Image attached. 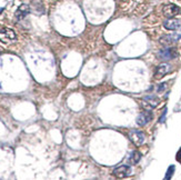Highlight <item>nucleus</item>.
I'll list each match as a JSON object with an SVG mask.
<instances>
[{
  "label": "nucleus",
  "instance_id": "nucleus-7",
  "mask_svg": "<svg viewBox=\"0 0 181 180\" xmlns=\"http://www.w3.org/2000/svg\"><path fill=\"white\" fill-rule=\"evenodd\" d=\"M181 39V32H175V34H171V35H166L164 37L160 38V43H162L164 46H169L172 43H175L177 41H179Z\"/></svg>",
  "mask_w": 181,
  "mask_h": 180
},
{
  "label": "nucleus",
  "instance_id": "nucleus-11",
  "mask_svg": "<svg viewBox=\"0 0 181 180\" xmlns=\"http://www.w3.org/2000/svg\"><path fill=\"white\" fill-rule=\"evenodd\" d=\"M29 12H30V8L28 5H21V6L17 9L15 16H16V18H17L18 20H21V19H24Z\"/></svg>",
  "mask_w": 181,
  "mask_h": 180
},
{
  "label": "nucleus",
  "instance_id": "nucleus-4",
  "mask_svg": "<svg viewBox=\"0 0 181 180\" xmlns=\"http://www.w3.org/2000/svg\"><path fill=\"white\" fill-rule=\"evenodd\" d=\"M158 58L162 61H169V60H172L177 57V51H175V48H164V49H161L159 53H158Z\"/></svg>",
  "mask_w": 181,
  "mask_h": 180
},
{
  "label": "nucleus",
  "instance_id": "nucleus-5",
  "mask_svg": "<svg viewBox=\"0 0 181 180\" xmlns=\"http://www.w3.org/2000/svg\"><path fill=\"white\" fill-rule=\"evenodd\" d=\"M152 119H153V115H152L151 110H145L143 112H141L140 115L137 117L136 122H137L138 126L143 127V126H146L147 123H149V122L151 121Z\"/></svg>",
  "mask_w": 181,
  "mask_h": 180
},
{
  "label": "nucleus",
  "instance_id": "nucleus-10",
  "mask_svg": "<svg viewBox=\"0 0 181 180\" xmlns=\"http://www.w3.org/2000/svg\"><path fill=\"white\" fill-rule=\"evenodd\" d=\"M180 21L177 19H172V18H168L167 20L164 21V27L167 30H177L178 28H180Z\"/></svg>",
  "mask_w": 181,
  "mask_h": 180
},
{
  "label": "nucleus",
  "instance_id": "nucleus-8",
  "mask_svg": "<svg viewBox=\"0 0 181 180\" xmlns=\"http://www.w3.org/2000/svg\"><path fill=\"white\" fill-rule=\"evenodd\" d=\"M132 172L131 170V167L130 166H127V165H123V166H120L113 170V174L118 177V178H126V177H129Z\"/></svg>",
  "mask_w": 181,
  "mask_h": 180
},
{
  "label": "nucleus",
  "instance_id": "nucleus-15",
  "mask_svg": "<svg viewBox=\"0 0 181 180\" xmlns=\"http://www.w3.org/2000/svg\"><path fill=\"white\" fill-rule=\"evenodd\" d=\"M166 115H167V108L164 110V112H162V116L160 117V119H159V122H164V118H166Z\"/></svg>",
  "mask_w": 181,
  "mask_h": 180
},
{
  "label": "nucleus",
  "instance_id": "nucleus-1",
  "mask_svg": "<svg viewBox=\"0 0 181 180\" xmlns=\"http://www.w3.org/2000/svg\"><path fill=\"white\" fill-rule=\"evenodd\" d=\"M160 104V100L157 96H153V95H149L142 98L141 101V107L145 109V110H152L154 108H157L158 105Z\"/></svg>",
  "mask_w": 181,
  "mask_h": 180
},
{
  "label": "nucleus",
  "instance_id": "nucleus-18",
  "mask_svg": "<svg viewBox=\"0 0 181 180\" xmlns=\"http://www.w3.org/2000/svg\"><path fill=\"white\" fill-rule=\"evenodd\" d=\"M0 53H1V50H0Z\"/></svg>",
  "mask_w": 181,
  "mask_h": 180
},
{
  "label": "nucleus",
  "instance_id": "nucleus-2",
  "mask_svg": "<svg viewBox=\"0 0 181 180\" xmlns=\"http://www.w3.org/2000/svg\"><path fill=\"white\" fill-rule=\"evenodd\" d=\"M128 136H129L130 141H131L134 146H137V147L141 146L143 142H145V140H146V136H145V134H143L142 131H140V130H136V129L131 130V131L129 132Z\"/></svg>",
  "mask_w": 181,
  "mask_h": 180
},
{
  "label": "nucleus",
  "instance_id": "nucleus-16",
  "mask_svg": "<svg viewBox=\"0 0 181 180\" xmlns=\"http://www.w3.org/2000/svg\"><path fill=\"white\" fill-rule=\"evenodd\" d=\"M175 159H177V160L181 163V148L178 150V152H177V155H175Z\"/></svg>",
  "mask_w": 181,
  "mask_h": 180
},
{
  "label": "nucleus",
  "instance_id": "nucleus-14",
  "mask_svg": "<svg viewBox=\"0 0 181 180\" xmlns=\"http://www.w3.org/2000/svg\"><path fill=\"white\" fill-rule=\"evenodd\" d=\"M166 87H167V83H166V82L161 83V85H159V87H158V92H161Z\"/></svg>",
  "mask_w": 181,
  "mask_h": 180
},
{
  "label": "nucleus",
  "instance_id": "nucleus-13",
  "mask_svg": "<svg viewBox=\"0 0 181 180\" xmlns=\"http://www.w3.org/2000/svg\"><path fill=\"white\" fill-rule=\"evenodd\" d=\"M175 167L173 166V165H171L169 168H168V170H167V174H166V176H164V179L166 180L171 179L172 174H175Z\"/></svg>",
  "mask_w": 181,
  "mask_h": 180
},
{
  "label": "nucleus",
  "instance_id": "nucleus-3",
  "mask_svg": "<svg viewBox=\"0 0 181 180\" xmlns=\"http://www.w3.org/2000/svg\"><path fill=\"white\" fill-rule=\"evenodd\" d=\"M16 34L12 29L9 28H3L2 30H0V41L3 43H11L16 40Z\"/></svg>",
  "mask_w": 181,
  "mask_h": 180
},
{
  "label": "nucleus",
  "instance_id": "nucleus-12",
  "mask_svg": "<svg viewBox=\"0 0 181 180\" xmlns=\"http://www.w3.org/2000/svg\"><path fill=\"white\" fill-rule=\"evenodd\" d=\"M141 159V153L139 151H132L130 155H129V158H128V162L131 165V166H134V165H137V163L140 161Z\"/></svg>",
  "mask_w": 181,
  "mask_h": 180
},
{
  "label": "nucleus",
  "instance_id": "nucleus-6",
  "mask_svg": "<svg viewBox=\"0 0 181 180\" xmlns=\"http://www.w3.org/2000/svg\"><path fill=\"white\" fill-rule=\"evenodd\" d=\"M180 12V8L178 6H175L173 4H170V5H166L162 9V13H164V17L167 18H173L177 15H179Z\"/></svg>",
  "mask_w": 181,
  "mask_h": 180
},
{
  "label": "nucleus",
  "instance_id": "nucleus-17",
  "mask_svg": "<svg viewBox=\"0 0 181 180\" xmlns=\"http://www.w3.org/2000/svg\"><path fill=\"white\" fill-rule=\"evenodd\" d=\"M2 11H3V8H0V13H1Z\"/></svg>",
  "mask_w": 181,
  "mask_h": 180
},
{
  "label": "nucleus",
  "instance_id": "nucleus-9",
  "mask_svg": "<svg viewBox=\"0 0 181 180\" xmlns=\"http://www.w3.org/2000/svg\"><path fill=\"white\" fill-rule=\"evenodd\" d=\"M170 69H171V67H170V64H159L157 68H156V71H154V78H156V79H161V78H164V76L170 71Z\"/></svg>",
  "mask_w": 181,
  "mask_h": 180
}]
</instances>
